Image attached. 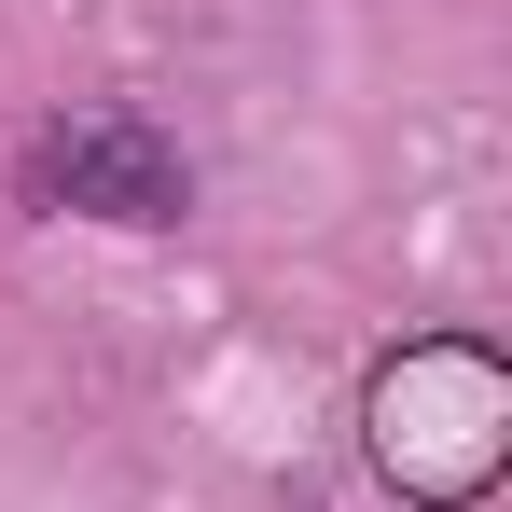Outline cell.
<instances>
[{"label":"cell","instance_id":"6da1fadb","mask_svg":"<svg viewBox=\"0 0 512 512\" xmlns=\"http://www.w3.org/2000/svg\"><path fill=\"white\" fill-rule=\"evenodd\" d=\"M360 457L402 512H471L512 471V360L485 333H402L360 374Z\"/></svg>","mask_w":512,"mask_h":512},{"label":"cell","instance_id":"7a4b0ae2","mask_svg":"<svg viewBox=\"0 0 512 512\" xmlns=\"http://www.w3.org/2000/svg\"><path fill=\"white\" fill-rule=\"evenodd\" d=\"M28 167H42V194H56V208H84V222H125V236H167V222H194V153H180L153 111H125V97H84V111H56Z\"/></svg>","mask_w":512,"mask_h":512}]
</instances>
